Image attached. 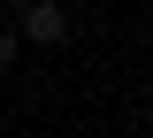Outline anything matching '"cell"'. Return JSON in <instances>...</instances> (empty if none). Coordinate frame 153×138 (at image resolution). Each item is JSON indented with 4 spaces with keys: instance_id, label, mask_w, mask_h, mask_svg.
<instances>
[{
    "instance_id": "cell-1",
    "label": "cell",
    "mask_w": 153,
    "mask_h": 138,
    "mask_svg": "<svg viewBox=\"0 0 153 138\" xmlns=\"http://www.w3.org/2000/svg\"><path fill=\"white\" fill-rule=\"evenodd\" d=\"M16 39L61 46V39H69V8H61V0H23V8H16Z\"/></svg>"
},
{
    "instance_id": "cell-2",
    "label": "cell",
    "mask_w": 153,
    "mask_h": 138,
    "mask_svg": "<svg viewBox=\"0 0 153 138\" xmlns=\"http://www.w3.org/2000/svg\"><path fill=\"white\" fill-rule=\"evenodd\" d=\"M8 61H16V31L0 23V69H8Z\"/></svg>"
}]
</instances>
